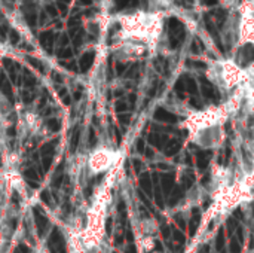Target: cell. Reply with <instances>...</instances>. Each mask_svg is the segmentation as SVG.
<instances>
[{
  "instance_id": "44dd1931",
  "label": "cell",
  "mask_w": 254,
  "mask_h": 253,
  "mask_svg": "<svg viewBox=\"0 0 254 253\" xmlns=\"http://www.w3.org/2000/svg\"><path fill=\"white\" fill-rule=\"evenodd\" d=\"M195 67H198V69H207V64L204 63V61H193L192 63Z\"/></svg>"
},
{
  "instance_id": "9a60e30c",
  "label": "cell",
  "mask_w": 254,
  "mask_h": 253,
  "mask_svg": "<svg viewBox=\"0 0 254 253\" xmlns=\"http://www.w3.org/2000/svg\"><path fill=\"white\" fill-rule=\"evenodd\" d=\"M241 252V245L237 239L231 240V253H240Z\"/></svg>"
},
{
  "instance_id": "6da1fadb",
  "label": "cell",
  "mask_w": 254,
  "mask_h": 253,
  "mask_svg": "<svg viewBox=\"0 0 254 253\" xmlns=\"http://www.w3.org/2000/svg\"><path fill=\"white\" fill-rule=\"evenodd\" d=\"M109 166V155L104 152H97L95 155H92V158L89 160V167L94 173L103 171L106 170V167Z\"/></svg>"
},
{
  "instance_id": "7402d4cb",
  "label": "cell",
  "mask_w": 254,
  "mask_h": 253,
  "mask_svg": "<svg viewBox=\"0 0 254 253\" xmlns=\"http://www.w3.org/2000/svg\"><path fill=\"white\" fill-rule=\"evenodd\" d=\"M217 1L219 0H202V3L207 4V6H214V4H217Z\"/></svg>"
},
{
  "instance_id": "277c9868",
  "label": "cell",
  "mask_w": 254,
  "mask_h": 253,
  "mask_svg": "<svg viewBox=\"0 0 254 253\" xmlns=\"http://www.w3.org/2000/svg\"><path fill=\"white\" fill-rule=\"evenodd\" d=\"M201 81H202V92H204V95L207 98H216V92H214L213 85L208 81H205V78H201Z\"/></svg>"
},
{
  "instance_id": "5bb4252c",
  "label": "cell",
  "mask_w": 254,
  "mask_h": 253,
  "mask_svg": "<svg viewBox=\"0 0 254 253\" xmlns=\"http://www.w3.org/2000/svg\"><path fill=\"white\" fill-rule=\"evenodd\" d=\"M179 151H180V143L179 142H174L173 146L170 145V148L167 149V155H176Z\"/></svg>"
},
{
  "instance_id": "8fae6325",
  "label": "cell",
  "mask_w": 254,
  "mask_h": 253,
  "mask_svg": "<svg viewBox=\"0 0 254 253\" xmlns=\"http://www.w3.org/2000/svg\"><path fill=\"white\" fill-rule=\"evenodd\" d=\"M176 91H177L179 97H182V98H183V94H185V91H186V84H185L183 78H182V79H179V81L176 82Z\"/></svg>"
},
{
  "instance_id": "ba28073f",
  "label": "cell",
  "mask_w": 254,
  "mask_h": 253,
  "mask_svg": "<svg viewBox=\"0 0 254 253\" xmlns=\"http://www.w3.org/2000/svg\"><path fill=\"white\" fill-rule=\"evenodd\" d=\"M141 186H143V189H144L146 194L150 195V194L153 192V183H152L150 176H149L147 173H144V174L141 176Z\"/></svg>"
},
{
  "instance_id": "603a6c76",
  "label": "cell",
  "mask_w": 254,
  "mask_h": 253,
  "mask_svg": "<svg viewBox=\"0 0 254 253\" xmlns=\"http://www.w3.org/2000/svg\"><path fill=\"white\" fill-rule=\"evenodd\" d=\"M199 253H210V246H208V245L202 246V248L199 249Z\"/></svg>"
},
{
  "instance_id": "7c38bea8",
  "label": "cell",
  "mask_w": 254,
  "mask_h": 253,
  "mask_svg": "<svg viewBox=\"0 0 254 253\" xmlns=\"http://www.w3.org/2000/svg\"><path fill=\"white\" fill-rule=\"evenodd\" d=\"M186 88H188V91L189 92H192V94H196L198 92V85H196V81L195 79H188L186 81Z\"/></svg>"
},
{
  "instance_id": "cb8c5ba5",
  "label": "cell",
  "mask_w": 254,
  "mask_h": 253,
  "mask_svg": "<svg viewBox=\"0 0 254 253\" xmlns=\"http://www.w3.org/2000/svg\"><path fill=\"white\" fill-rule=\"evenodd\" d=\"M125 109H127V104L122 103V101H119V103H118V110H125Z\"/></svg>"
},
{
  "instance_id": "7a4b0ae2",
  "label": "cell",
  "mask_w": 254,
  "mask_h": 253,
  "mask_svg": "<svg viewBox=\"0 0 254 253\" xmlns=\"http://www.w3.org/2000/svg\"><path fill=\"white\" fill-rule=\"evenodd\" d=\"M155 119L159 121V122H177V116L162 107H159L156 112H155Z\"/></svg>"
},
{
  "instance_id": "3957f363",
  "label": "cell",
  "mask_w": 254,
  "mask_h": 253,
  "mask_svg": "<svg viewBox=\"0 0 254 253\" xmlns=\"http://www.w3.org/2000/svg\"><path fill=\"white\" fill-rule=\"evenodd\" d=\"M174 186V180H173V176L171 174H165L162 176V180H161V188L164 191V194H171V189Z\"/></svg>"
},
{
  "instance_id": "e0dca14e",
  "label": "cell",
  "mask_w": 254,
  "mask_h": 253,
  "mask_svg": "<svg viewBox=\"0 0 254 253\" xmlns=\"http://www.w3.org/2000/svg\"><path fill=\"white\" fill-rule=\"evenodd\" d=\"M225 246V239H223V230L219 231V236H217V249L222 251Z\"/></svg>"
},
{
  "instance_id": "2e32d148",
  "label": "cell",
  "mask_w": 254,
  "mask_h": 253,
  "mask_svg": "<svg viewBox=\"0 0 254 253\" xmlns=\"http://www.w3.org/2000/svg\"><path fill=\"white\" fill-rule=\"evenodd\" d=\"M173 237L177 243H185V234L179 230H173Z\"/></svg>"
},
{
  "instance_id": "f1b7e54d",
  "label": "cell",
  "mask_w": 254,
  "mask_h": 253,
  "mask_svg": "<svg viewBox=\"0 0 254 253\" xmlns=\"http://www.w3.org/2000/svg\"><path fill=\"white\" fill-rule=\"evenodd\" d=\"M128 253H137V249H135L134 246H131V248L128 249Z\"/></svg>"
},
{
  "instance_id": "ffe728a7",
  "label": "cell",
  "mask_w": 254,
  "mask_h": 253,
  "mask_svg": "<svg viewBox=\"0 0 254 253\" xmlns=\"http://www.w3.org/2000/svg\"><path fill=\"white\" fill-rule=\"evenodd\" d=\"M162 236H164L165 239H168V237L171 236V228H168V227H162Z\"/></svg>"
},
{
  "instance_id": "52a82bcc",
  "label": "cell",
  "mask_w": 254,
  "mask_h": 253,
  "mask_svg": "<svg viewBox=\"0 0 254 253\" xmlns=\"http://www.w3.org/2000/svg\"><path fill=\"white\" fill-rule=\"evenodd\" d=\"M193 180H195V176H193V173L192 171H185L183 174H182V186L183 188H190L192 185H193Z\"/></svg>"
},
{
  "instance_id": "9c48e42d",
  "label": "cell",
  "mask_w": 254,
  "mask_h": 253,
  "mask_svg": "<svg viewBox=\"0 0 254 253\" xmlns=\"http://www.w3.org/2000/svg\"><path fill=\"white\" fill-rule=\"evenodd\" d=\"M183 197V192H182V189H179V188H176L171 194H170V206H176V203L180 200Z\"/></svg>"
},
{
  "instance_id": "83f0119b",
  "label": "cell",
  "mask_w": 254,
  "mask_h": 253,
  "mask_svg": "<svg viewBox=\"0 0 254 253\" xmlns=\"http://www.w3.org/2000/svg\"><path fill=\"white\" fill-rule=\"evenodd\" d=\"M144 143H143V140H138V151H143L144 149V146H143Z\"/></svg>"
},
{
  "instance_id": "ac0fdd59",
  "label": "cell",
  "mask_w": 254,
  "mask_h": 253,
  "mask_svg": "<svg viewBox=\"0 0 254 253\" xmlns=\"http://www.w3.org/2000/svg\"><path fill=\"white\" fill-rule=\"evenodd\" d=\"M228 230H229V231H235V230H237V219H235V218H231V219L228 221Z\"/></svg>"
},
{
  "instance_id": "4fadbf2b",
  "label": "cell",
  "mask_w": 254,
  "mask_h": 253,
  "mask_svg": "<svg viewBox=\"0 0 254 253\" xmlns=\"http://www.w3.org/2000/svg\"><path fill=\"white\" fill-rule=\"evenodd\" d=\"M244 58L246 61H253L254 60V48L253 46H247L244 49Z\"/></svg>"
},
{
  "instance_id": "4316f807",
  "label": "cell",
  "mask_w": 254,
  "mask_h": 253,
  "mask_svg": "<svg viewBox=\"0 0 254 253\" xmlns=\"http://www.w3.org/2000/svg\"><path fill=\"white\" fill-rule=\"evenodd\" d=\"M146 155H147L149 158H152V157H153V152H152V149H150V148H147V149H146Z\"/></svg>"
},
{
  "instance_id": "d4e9b609",
  "label": "cell",
  "mask_w": 254,
  "mask_h": 253,
  "mask_svg": "<svg viewBox=\"0 0 254 253\" xmlns=\"http://www.w3.org/2000/svg\"><path fill=\"white\" fill-rule=\"evenodd\" d=\"M134 167H135V170H140V167H141V163H140L138 160H134Z\"/></svg>"
},
{
  "instance_id": "30bf717a",
  "label": "cell",
  "mask_w": 254,
  "mask_h": 253,
  "mask_svg": "<svg viewBox=\"0 0 254 253\" xmlns=\"http://www.w3.org/2000/svg\"><path fill=\"white\" fill-rule=\"evenodd\" d=\"M43 0H16V3L19 6H24V7H34V6H40Z\"/></svg>"
},
{
  "instance_id": "484cf974",
  "label": "cell",
  "mask_w": 254,
  "mask_h": 253,
  "mask_svg": "<svg viewBox=\"0 0 254 253\" xmlns=\"http://www.w3.org/2000/svg\"><path fill=\"white\" fill-rule=\"evenodd\" d=\"M158 167L161 169V170H168L170 167L167 166V164H164V163H161V164H158Z\"/></svg>"
},
{
  "instance_id": "d6986e66",
  "label": "cell",
  "mask_w": 254,
  "mask_h": 253,
  "mask_svg": "<svg viewBox=\"0 0 254 253\" xmlns=\"http://www.w3.org/2000/svg\"><path fill=\"white\" fill-rule=\"evenodd\" d=\"M179 45H180V40H177V39H170V48H171V49L179 48Z\"/></svg>"
},
{
  "instance_id": "8992f818",
  "label": "cell",
  "mask_w": 254,
  "mask_h": 253,
  "mask_svg": "<svg viewBox=\"0 0 254 253\" xmlns=\"http://www.w3.org/2000/svg\"><path fill=\"white\" fill-rule=\"evenodd\" d=\"M210 155H211V152H199V154L196 155V164H198V167H199L201 170L207 169Z\"/></svg>"
},
{
  "instance_id": "5b68a950",
  "label": "cell",
  "mask_w": 254,
  "mask_h": 253,
  "mask_svg": "<svg viewBox=\"0 0 254 253\" xmlns=\"http://www.w3.org/2000/svg\"><path fill=\"white\" fill-rule=\"evenodd\" d=\"M149 142H150V145H153V146H156V148H162L164 143L167 142V137H165V136H161V134H158V133H152V134L149 136Z\"/></svg>"
}]
</instances>
